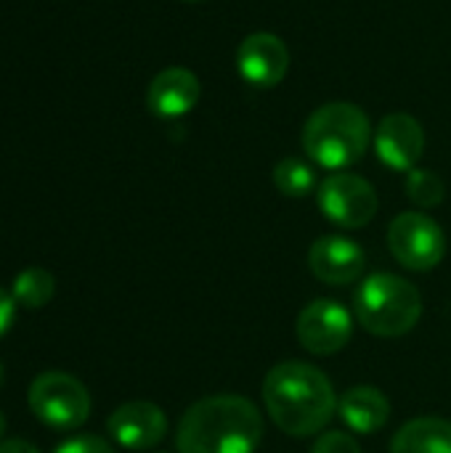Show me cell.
I'll return each mask as SVG.
<instances>
[{
	"mask_svg": "<svg viewBox=\"0 0 451 453\" xmlns=\"http://www.w3.org/2000/svg\"><path fill=\"white\" fill-rule=\"evenodd\" d=\"M13 319H16V300H13L11 292H5L0 287V337L11 329Z\"/></svg>",
	"mask_w": 451,
	"mask_h": 453,
	"instance_id": "obj_21",
	"label": "cell"
},
{
	"mask_svg": "<svg viewBox=\"0 0 451 453\" xmlns=\"http://www.w3.org/2000/svg\"><path fill=\"white\" fill-rule=\"evenodd\" d=\"M263 441V417L242 395H210L186 409L178 422V453H255Z\"/></svg>",
	"mask_w": 451,
	"mask_h": 453,
	"instance_id": "obj_2",
	"label": "cell"
},
{
	"mask_svg": "<svg viewBox=\"0 0 451 453\" xmlns=\"http://www.w3.org/2000/svg\"><path fill=\"white\" fill-rule=\"evenodd\" d=\"M290 50L282 37L271 32H253L237 48V72L253 88H274L284 80Z\"/></svg>",
	"mask_w": 451,
	"mask_h": 453,
	"instance_id": "obj_9",
	"label": "cell"
},
{
	"mask_svg": "<svg viewBox=\"0 0 451 453\" xmlns=\"http://www.w3.org/2000/svg\"><path fill=\"white\" fill-rule=\"evenodd\" d=\"M3 380H5V374H3V364H0V388H3Z\"/></svg>",
	"mask_w": 451,
	"mask_h": 453,
	"instance_id": "obj_24",
	"label": "cell"
},
{
	"mask_svg": "<svg viewBox=\"0 0 451 453\" xmlns=\"http://www.w3.org/2000/svg\"><path fill=\"white\" fill-rule=\"evenodd\" d=\"M407 196L412 204H417L420 210H433L444 202V180L433 173V170H423V167H415L407 173Z\"/></svg>",
	"mask_w": 451,
	"mask_h": 453,
	"instance_id": "obj_18",
	"label": "cell"
},
{
	"mask_svg": "<svg viewBox=\"0 0 451 453\" xmlns=\"http://www.w3.org/2000/svg\"><path fill=\"white\" fill-rule=\"evenodd\" d=\"M338 414L351 433L375 435L385 427L391 417V403L377 388L359 385L343 393V398L338 401Z\"/></svg>",
	"mask_w": 451,
	"mask_h": 453,
	"instance_id": "obj_14",
	"label": "cell"
},
{
	"mask_svg": "<svg viewBox=\"0 0 451 453\" xmlns=\"http://www.w3.org/2000/svg\"><path fill=\"white\" fill-rule=\"evenodd\" d=\"M183 3H199V0H183Z\"/></svg>",
	"mask_w": 451,
	"mask_h": 453,
	"instance_id": "obj_25",
	"label": "cell"
},
{
	"mask_svg": "<svg viewBox=\"0 0 451 453\" xmlns=\"http://www.w3.org/2000/svg\"><path fill=\"white\" fill-rule=\"evenodd\" d=\"M298 342L314 356H335L340 353L354 334L351 313L335 300H314L308 303L295 324Z\"/></svg>",
	"mask_w": 451,
	"mask_h": 453,
	"instance_id": "obj_8",
	"label": "cell"
},
{
	"mask_svg": "<svg viewBox=\"0 0 451 453\" xmlns=\"http://www.w3.org/2000/svg\"><path fill=\"white\" fill-rule=\"evenodd\" d=\"M369 141V117L351 101H330L319 106L303 125L306 154L314 165L335 173L356 165L367 154Z\"/></svg>",
	"mask_w": 451,
	"mask_h": 453,
	"instance_id": "obj_3",
	"label": "cell"
},
{
	"mask_svg": "<svg viewBox=\"0 0 451 453\" xmlns=\"http://www.w3.org/2000/svg\"><path fill=\"white\" fill-rule=\"evenodd\" d=\"M106 433L128 451H149L167 435V417L154 403L130 401L112 411L106 419Z\"/></svg>",
	"mask_w": 451,
	"mask_h": 453,
	"instance_id": "obj_10",
	"label": "cell"
},
{
	"mask_svg": "<svg viewBox=\"0 0 451 453\" xmlns=\"http://www.w3.org/2000/svg\"><path fill=\"white\" fill-rule=\"evenodd\" d=\"M308 268L322 284L346 287L364 276L367 255L354 239L332 234V236H322L311 244Z\"/></svg>",
	"mask_w": 451,
	"mask_h": 453,
	"instance_id": "obj_11",
	"label": "cell"
},
{
	"mask_svg": "<svg viewBox=\"0 0 451 453\" xmlns=\"http://www.w3.org/2000/svg\"><path fill=\"white\" fill-rule=\"evenodd\" d=\"M391 453H451V422L420 417L407 422L391 441Z\"/></svg>",
	"mask_w": 451,
	"mask_h": 453,
	"instance_id": "obj_15",
	"label": "cell"
},
{
	"mask_svg": "<svg viewBox=\"0 0 451 453\" xmlns=\"http://www.w3.org/2000/svg\"><path fill=\"white\" fill-rule=\"evenodd\" d=\"M375 151L391 170L409 173L423 159L425 130L412 114H388L375 130Z\"/></svg>",
	"mask_w": 451,
	"mask_h": 453,
	"instance_id": "obj_12",
	"label": "cell"
},
{
	"mask_svg": "<svg viewBox=\"0 0 451 453\" xmlns=\"http://www.w3.org/2000/svg\"><path fill=\"white\" fill-rule=\"evenodd\" d=\"M319 210L324 218L340 228H364L377 215V191L369 180L351 173H335L316 188Z\"/></svg>",
	"mask_w": 451,
	"mask_h": 453,
	"instance_id": "obj_7",
	"label": "cell"
},
{
	"mask_svg": "<svg viewBox=\"0 0 451 453\" xmlns=\"http://www.w3.org/2000/svg\"><path fill=\"white\" fill-rule=\"evenodd\" d=\"M53 453H114V449L96 435H74L69 441H64Z\"/></svg>",
	"mask_w": 451,
	"mask_h": 453,
	"instance_id": "obj_20",
	"label": "cell"
},
{
	"mask_svg": "<svg viewBox=\"0 0 451 453\" xmlns=\"http://www.w3.org/2000/svg\"><path fill=\"white\" fill-rule=\"evenodd\" d=\"M199 101V80L183 66L162 69L146 90V106L159 119H178L189 114Z\"/></svg>",
	"mask_w": 451,
	"mask_h": 453,
	"instance_id": "obj_13",
	"label": "cell"
},
{
	"mask_svg": "<svg viewBox=\"0 0 451 453\" xmlns=\"http://www.w3.org/2000/svg\"><path fill=\"white\" fill-rule=\"evenodd\" d=\"M263 403L274 425L290 438L319 435L338 411L327 374L303 361H284L266 374Z\"/></svg>",
	"mask_w": 451,
	"mask_h": 453,
	"instance_id": "obj_1",
	"label": "cell"
},
{
	"mask_svg": "<svg viewBox=\"0 0 451 453\" xmlns=\"http://www.w3.org/2000/svg\"><path fill=\"white\" fill-rule=\"evenodd\" d=\"M0 453H40L32 443L27 441H3L0 443Z\"/></svg>",
	"mask_w": 451,
	"mask_h": 453,
	"instance_id": "obj_22",
	"label": "cell"
},
{
	"mask_svg": "<svg viewBox=\"0 0 451 453\" xmlns=\"http://www.w3.org/2000/svg\"><path fill=\"white\" fill-rule=\"evenodd\" d=\"M359 324L375 337H404L423 316V297L415 284L396 273H375L359 284L354 297Z\"/></svg>",
	"mask_w": 451,
	"mask_h": 453,
	"instance_id": "obj_4",
	"label": "cell"
},
{
	"mask_svg": "<svg viewBox=\"0 0 451 453\" xmlns=\"http://www.w3.org/2000/svg\"><path fill=\"white\" fill-rule=\"evenodd\" d=\"M11 295H13L16 305H21L27 311H37V308L48 305L51 297L56 295V279L45 268H24L16 276Z\"/></svg>",
	"mask_w": 451,
	"mask_h": 453,
	"instance_id": "obj_16",
	"label": "cell"
},
{
	"mask_svg": "<svg viewBox=\"0 0 451 453\" xmlns=\"http://www.w3.org/2000/svg\"><path fill=\"white\" fill-rule=\"evenodd\" d=\"M271 178H274V186H276L284 196H290V199L308 196L314 188H319V186H316V173H314V167H311L308 162H303V159H295V157H287V159L276 162Z\"/></svg>",
	"mask_w": 451,
	"mask_h": 453,
	"instance_id": "obj_17",
	"label": "cell"
},
{
	"mask_svg": "<svg viewBox=\"0 0 451 453\" xmlns=\"http://www.w3.org/2000/svg\"><path fill=\"white\" fill-rule=\"evenodd\" d=\"M3 435H5V417H3V411H0V441H3Z\"/></svg>",
	"mask_w": 451,
	"mask_h": 453,
	"instance_id": "obj_23",
	"label": "cell"
},
{
	"mask_svg": "<svg viewBox=\"0 0 451 453\" xmlns=\"http://www.w3.org/2000/svg\"><path fill=\"white\" fill-rule=\"evenodd\" d=\"M391 255L409 271H433L447 255V236L441 226L425 212H401L388 226Z\"/></svg>",
	"mask_w": 451,
	"mask_h": 453,
	"instance_id": "obj_6",
	"label": "cell"
},
{
	"mask_svg": "<svg viewBox=\"0 0 451 453\" xmlns=\"http://www.w3.org/2000/svg\"><path fill=\"white\" fill-rule=\"evenodd\" d=\"M311 453H362V446L356 443L354 435L343 433V430H332L316 438Z\"/></svg>",
	"mask_w": 451,
	"mask_h": 453,
	"instance_id": "obj_19",
	"label": "cell"
},
{
	"mask_svg": "<svg viewBox=\"0 0 451 453\" xmlns=\"http://www.w3.org/2000/svg\"><path fill=\"white\" fill-rule=\"evenodd\" d=\"M29 411L51 430L72 433L90 417V395L85 385L64 372H45L29 385Z\"/></svg>",
	"mask_w": 451,
	"mask_h": 453,
	"instance_id": "obj_5",
	"label": "cell"
}]
</instances>
